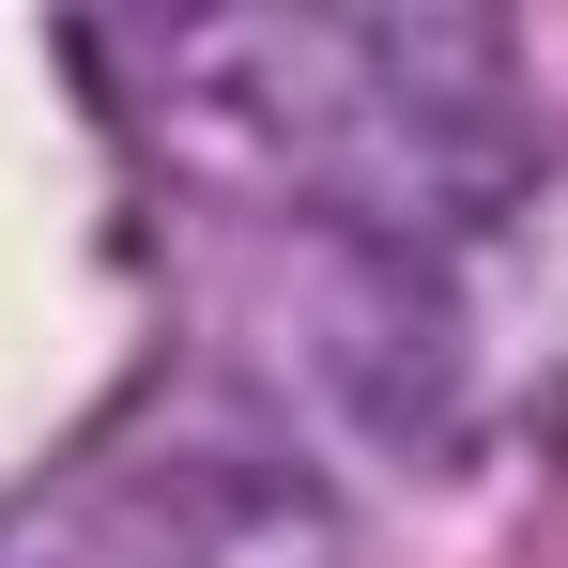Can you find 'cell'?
<instances>
[{"label": "cell", "mask_w": 568, "mask_h": 568, "mask_svg": "<svg viewBox=\"0 0 568 568\" xmlns=\"http://www.w3.org/2000/svg\"><path fill=\"white\" fill-rule=\"evenodd\" d=\"M154 139L200 185L323 215V231H446L415 123L384 93L369 0H185L154 31Z\"/></svg>", "instance_id": "6da1fadb"}, {"label": "cell", "mask_w": 568, "mask_h": 568, "mask_svg": "<svg viewBox=\"0 0 568 568\" xmlns=\"http://www.w3.org/2000/svg\"><path fill=\"white\" fill-rule=\"evenodd\" d=\"M108 568H369V554H354V507L277 430H200L123 476Z\"/></svg>", "instance_id": "7a4b0ae2"}, {"label": "cell", "mask_w": 568, "mask_h": 568, "mask_svg": "<svg viewBox=\"0 0 568 568\" xmlns=\"http://www.w3.org/2000/svg\"><path fill=\"white\" fill-rule=\"evenodd\" d=\"M384 93L415 123V170H430V215L462 231L523 185V62H507V0H369Z\"/></svg>", "instance_id": "3957f363"}]
</instances>
